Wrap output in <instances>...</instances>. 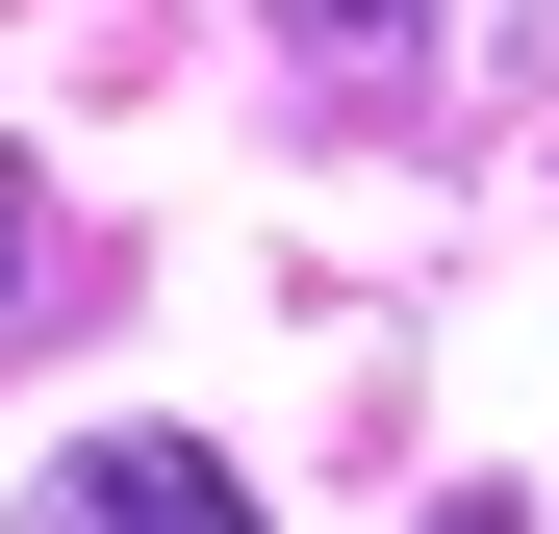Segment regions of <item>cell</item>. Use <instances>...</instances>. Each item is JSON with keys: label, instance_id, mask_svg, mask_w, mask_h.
Returning a JSON list of instances; mask_svg holds the SVG:
<instances>
[{"label": "cell", "instance_id": "1", "mask_svg": "<svg viewBox=\"0 0 559 534\" xmlns=\"http://www.w3.org/2000/svg\"><path fill=\"white\" fill-rule=\"evenodd\" d=\"M26 534H254V484L204 459V432H103V459H51Z\"/></svg>", "mask_w": 559, "mask_h": 534}, {"label": "cell", "instance_id": "2", "mask_svg": "<svg viewBox=\"0 0 559 534\" xmlns=\"http://www.w3.org/2000/svg\"><path fill=\"white\" fill-rule=\"evenodd\" d=\"M280 51H306V76H356V103H382V76L432 51V0H280Z\"/></svg>", "mask_w": 559, "mask_h": 534}, {"label": "cell", "instance_id": "3", "mask_svg": "<svg viewBox=\"0 0 559 534\" xmlns=\"http://www.w3.org/2000/svg\"><path fill=\"white\" fill-rule=\"evenodd\" d=\"M26 331H51V178L0 153V356H26Z\"/></svg>", "mask_w": 559, "mask_h": 534}]
</instances>
